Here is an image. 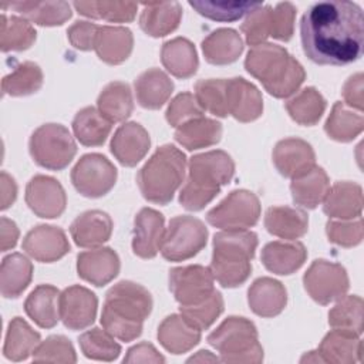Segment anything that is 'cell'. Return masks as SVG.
Returning a JSON list of instances; mask_svg holds the SVG:
<instances>
[{
    "mask_svg": "<svg viewBox=\"0 0 364 364\" xmlns=\"http://www.w3.org/2000/svg\"><path fill=\"white\" fill-rule=\"evenodd\" d=\"M304 54L320 65H346L363 54L364 17L353 1H321L301 17Z\"/></svg>",
    "mask_w": 364,
    "mask_h": 364,
    "instance_id": "obj_1",
    "label": "cell"
},
{
    "mask_svg": "<svg viewBox=\"0 0 364 364\" xmlns=\"http://www.w3.org/2000/svg\"><path fill=\"white\" fill-rule=\"evenodd\" d=\"M151 310V293L138 283L122 280L105 294L101 324L115 338L132 341L141 336L142 324Z\"/></svg>",
    "mask_w": 364,
    "mask_h": 364,
    "instance_id": "obj_2",
    "label": "cell"
},
{
    "mask_svg": "<svg viewBox=\"0 0 364 364\" xmlns=\"http://www.w3.org/2000/svg\"><path fill=\"white\" fill-rule=\"evenodd\" d=\"M245 68L276 98L293 95L306 78L303 65L286 48L272 43L252 47L246 55Z\"/></svg>",
    "mask_w": 364,
    "mask_h": 364,
    "instance_id": "obj_3",
    "label": "cell"
},
{
    "mask_svg": "<svg viewBox=\"0 0 364 364\" xmlns=\"http://www.w3.org/2000/svg\"><path fill=\"white\" fill-rule=\"evenodd\" d=\"M235 175V162L225 151L216 149L193 155L188 164V178L179 192V203L188 210L203 209Z\"/></svg>",
    "mask_w": 364,
    "mask_h": 364,
    "instance_id": "obj_4",
    "label": "cell"
},
{
    "mask_svg": "<svg viewBox=\"0 0 364 364\" xmlns=\"http://www.w3.org/2000/svg\"><path fill=\"white\" fill-rule=\"evenodd\" d=\"M257 247V235L250 230H222L213 236V253L209 270L226 289L243 284L252 272V259Z\"/></svg>",
    "mask_w": 364,
    "mask_h": 364,
    "instance_id": "obj_5",
    "label": "cell"
},
{
    "mask_svg": "<svg viewBox=\"0 0 364 364\" xmlns=\"http://www.w3.org/2000/svg\"><path fill=\"white\" fill-rule=\"evenodd\" d=\"M186 172V156L173 145L159 146L136 175L142 196L152 203L166 205L182 185Z\"/></svg>",
    "mask_w": 364,
    "mask_h": 364,
    "instance_id": "obj_6",
    "label": "cell"
},
{
    "mask_svg": "<svg viewBox=\"0 0 364 364\" xmlns=\"http://www.w3.org/2000/svg\"><path fill=\"white\" fill-rule=\"evenodd\" d=\"M208 343L219 351L223 363H260L263 360L256 326L245 317H228L208 336Z\"/></svg>",
    "mask_w": 364,
    "mask_h": 364,
    "instance_id": "obj_7",
    "label": "cell"
},
{
    "mask_svg": "<svg viewBox=\"0 0 364 364\" xmlns=\"http://www.w3.org/2000/svg\"><path fill=\"white\" fill-rule=\"evenodd\" d=\"M28 151L37 165L51 171H61L74 159L77 145L64 125L44 124L31 134Z\"/></svg>",
    "mask_w": 364,
    "mask_h": 364,
    "instance_id": "obj_8",
    "label": "cell"
},
{
    "mask_svg": "<svg viewBox=\"0 0 364 364\" xmlns=\"http://www.w3.org/2000/svg\"><path fill=\"white\" fill-rule=\"evenodd\" d=\"M208 240V229L193 216H175L165 229L161 255L169 262H183L196 256Z\"/></svg>",
    "mask_w": 364,
    "mask_h": 364,
    "instance_id": "obj_9",
    "label": "cell"
},
{
    "mask_svg": "<svg viewBox=\"0 0 364 364\" xmlns=\"http://www.w3.org/2000/svg\"><path fill=\"white\" fill-rule=\"evenodd\" d=\"M260 218L259 198L246 189L232 191L206 215L209 225L222 230H247Z\"/></svg>",
    "mask_w": 364,
    "mask_h": 364,
    "instance_id": "obj_10",
    "label": "cell"
},
{
    "mask_svg": "<svg viewBox=\"0 0 364 364\" xmlns=\"http://www.w3.org/2000/svg\"><path fill=\"white\" fill-rule=\"evenodd\" d=\"M117 168L101 154H87L78 159L71 171L75 191L85 198H101L115 185Z\"/></svg>",
    "mask_w": 364,
    "mask_h": 364,
    "instance_id": "obj_11",
    "label": "cell"
},
{
    "mask_svg": "<svg viewBox=\"0 0 364 364\" xmlns=\"http://www.w3.org/2000/svg\"><path fill=\"white\" fill-rule=\"evenodd\" d=\"M304 289L318 304H328L343 297L348 290L346 269L324 259L314 260L303 277Z\"/></svg>",
    "mask_w": 364,
    "mask_h": 364,
    "instance_id": "obj_12",
    "label": "cell"
},
{
    "mask_svg": "<svg viewBox=\"0 0 364 364\" xmlns=\"http://www.w3.org/2000/svg\"><path fill=\"white\" fill-rule=\"evenodd\" d=\"M213 276L209 267L189 264L169 270V290L181 306L196 304L213 291Z\"/></svg>",
    "mask_w": 364,
    "mask_h": 364,
    "instance_id": "obj_13",
    "label": "cell"
},
{
    "mask_svg": "<svg viewBox=\"0 0 364 364\" xmlns=\"http://www.w3.org/2000/svg\"><path fill=\"white\" fill-rule=\"evenodd\" d=\"M26 203L37 216L54 219L65 210L67 196L57 179L36 175L26 186Z\"/></svg>",
    "mask_w": 364,
    "mask_h": 364,
    "instance_id": "obj_14",
    "label": "cell"
},
{
    "mask_svg": "<svg viewBox=\"0 0 364 364\" xmlns=\"http://www.w3.org/2000/svg\"><path fill=\"white\" fill-rule=\"evenodd\" d=\"M363 344L360 336L341 330L333 328L330 333L324 336L318 348L316 351H310L300 361H323V363H354L361 361Z\"/></svg>",
    "mask_w": 364,
    "mask_h": 364,
    "instance_id": "obj_15",
    "label": "cell"
},
{
    "mask_svg": "<svg viewBox=\"0 0 364 364\" xmlns=\"http://www.w3.org/2000/svg\"><path fill=\"white\" fill-rule=\"evenodd\" d=\"M97 296L82 286H70L60 294V320L70 330L91 326L97 316Z\"/></svg>",
    "mask_w": 364,
    "mask_h": 364,
    "instance_id": "obj_16",
    "label": "cell"
},
{
    "mask_svg": "<svg viewBox=\"0 0 364 364\" xmlns=\"http://www.w3.org/2000/svg\"><path fill=\"white\" fill-rule=\"evenodd\" d=\"M23 250L37 262L53 263L70 252V243L63 229L38 225L24 236Z\"/></svg>",
    "mask_w": 364,
    "mask_h": 364,
    "instance_id": "obj_17",
    "label": "cell"
},
{
    "mask_svg": "<svg viewBox=\"0 0 364 364\" xmlns=\"http://www.w3.org/2000/svg\"><path fill=\"white\" fill-rule=\"evenodd\" d=\"M165 235L164 215L152 208H142L134 220L132 250L142 259H152L161 250Z\"/></svg>",
    "mask_w": 364,
    "mask_h": 364,
    "instance_id": "obj_18",
    "label": "cell"
},
{
    "mask_svg": "<svg viewBox=\"0 0 364 364\" xmlns=\"http://www.w3.org/2000/svg\"><path fill=\"white\" fill-rule=\"evenodd\" d=\"M273 164L280 175L294 179L316 165V155L309 142L300 138H286L276 144Z\"/></svg>",
    "mask_w": 364,
    "mask_h": 364,
    "instance_id": "obj_19",
    "label": "cell"
},
{
    "mask_svg": "<svg viewBox=\"0 0 364 364\" xmlns=\"http://www.w3.org/2000/svg\"><path fill=\"white\" fill-rule=\"evenodd\" d=\"M119 257L111 247H94L77 256L78 276L98 287L114 280L119 273Z\"/></svg>",
    "mask_w": 364,
    "mask_h": 364,
    "instance_id": "obj_20",
    "label": "cell"
},
{
    "mask_svg": "<svg viewBox=\"0 0 364 364\" xmlns=\"http://www.w3.org/2000/svg\"><path fill=\"white\" fill-rule=\"evenodd\" d=\"M228 114L240 122L257 119L263 112L260 91L242 77L226 80Z\"/></svg>",
    "mask_w": 364,
    "mask_h": 364,
    "instance_id": "obj_21",
    "label": "cell"
},
{
    "mask_svg": "<svg viewBox=\"0 0 364 364\" xmlns=\"http://www.w3.org/2000/svg\"><path fill=\"white\" fill-rule=\"evenodd\" d=\"M151 145L148 131L138 122H125L111 139V152L124 166H135L146 155Z\"/></svg>",
    "mask_w": 364,
    "mask_h": 364,
    "instance_id": "obj_22",
    "label": "cell"
},
{
    "mask_svg": "<svg viewBox=\"0 0 364 364\" xmlns=\"http://www.w3.org/2000/svg\"><path fill=\"white\" fill-rule=\"evenodd\" d=\"M112 228V219L108 213L92 209L81 213L73 220L70 235L77 246L94 249L100 247L111 237Z\"/></svg>",
    "mask_w": 364,
    "mask_h": 364,
    "instance_id": "obj_23",
    "label": "cell"
},
{
    "mask_svg": "<svg viewBox=\"0 0 364 364\" xmlns=\"http://www.w3.org/2000/svg\"><path fill=\"white\" fill-rule=\"evenodd\" d=\"M307 257V250L297 240H274L267 243L262 250L263 266L274 273L287 276L299 270Z\"/></svg>",
    "mask_w": 364,
    "mask_h": 364,
    "instance_id": "obj_24",
    "label": "cell"
},
{
    "mask_svg": "<svg viewBox=\"0 0 364 364\" xmlns=\"http://www.w3.org/2000/svg\"><path fill=\"white\" fill-rule=\"evenodd\" d=\"M247 301L255 314L274 317L284 310L287 293L280 282L272 277H259L247 290Z\"/></svg>",
    "mask_w": 364,
    "mask_h": 364,
    "instance_id": "obj_25",
    "label": "cell"
},
{
    "mask_svg": "<svg viewBox=\"0 0 364 364\" xmlns=\"http://www.w3.org/2000/svg\"><path fill=\"white\" fill-rule=\"evenodd\" d=\"M363 191L354 182H337L323 200V210L331 219H355L361 216Z\"/></svg>",
    "mask_w": 364,
    "mask_h": 364,
    "instance_id": "obj_26",
    "label": "cell"
},
{
    "mask_svg": "<svg viewBox=\"0 0 364 364\" xmlns=\"http://www.w3.org/2000/svg\"><path fill=\"white\" fill-rule=\"evenodd\" d=\"M158 340L169 353L182 354L199 343L200 330L182 314H171L159 324Z\"/></svg>",
    "mask_w": 364,
    "mask_h": 364,
    "instance_id": "obj_27",
    "label": "cell"
},
{
    "mask_svg": "<svg viewBox=\"0 0 364 364\" xmlns=\"http://www.w3.org/2000/svg\"><path fill=\"white\" fill-rule=\"evenodd\" d=\"M182 7L178 1L142 3L139 26L151 37H165L181 23Z\"/></svg>",
    "mask_w": 364,
    "mask_h": 364,
    "instance_id": "obj_28",
    "label": "cell"
},
{
    "mask_svg": "<svg viewBox=\"0 0 364 364\" xmlns=\"http://www.w3.org/2000/svg\"><path fill=\"white\" fill-rule=\"evenodd\" d=\"M134 46L132 33L122 26H100L94 50L100 60L115 65L124 63Z\"/></svg>",
    "mask_w": 364,
    "mask_h": 364,
    "instance_id": "obj_29",
    "label": "cell"
},
{
    "mask_svg": "<svg viewBox=\"0 0 364 364\" xmlns=\"http://www.w3.org/2000/svg\"><path fill=\"white\" fill-rule=\"evenodd\" d=\"M60 291L51 284L37 286L26 299V314L41 328H53L60 320Z\"/></svg>",
    "mask_w": 364,
    "mask_h": 364,
    "instance_id": "obj_30",
    "label": "cell"
},
{
    "mask_svg": "<svg viewBox=\"0 0 364 364\" xmlns=\"http://www.w3.org/2000/svg\"><path fill=\"white\" fill-rule=\"evenodd\" d=\"M136 101L142 108L158 109L171 97L173 82L159 68H149L144 71L134 82Z\"/></svg>",
    "mask_w": 364,
    "mask_h": 364,
    "instance_id": "obj_31",
    "label": "cell"
},
{
    "mask_svg": "<svg viewBox=\"0 0 364 364\" xmlns=\"http://www.w3.org/2000/svg\"><path fill=\"white\" fill-rule=\"evenodd\" d=\"M264 228L273 236L284 240H296L309 229V218L304 210L290 206H272L264 213Z\"/></svg>",
    "mask_w": 364,
    "mask_h": 364,
    "instance_id": "obj_32",
    "label": "cell"
},
{
    "mask_svg": "<svg viewBox=\"0 0 364 364\" xmlns=\"http://www.w3.org/2000/svg\"><path fill=\"white\" fill-rule=\"evenodd\" d=\"M1 7H9L27 21L46 27L61 26L71 17V7L67 1H14L4 3Z\"/></svg>",
    "mask_w": 364,
    "mask_h": 364,
    "instance_id": "obj_33",
    "label": "cell"
},
{
    "mask_svg": "<svg viewBox=\"0 0 364 364\" xmlns=\"http://www.w3.org/2000/svg\"><path fill=\"white\" fill-rule=\"evenodd\" d=\"M330 188L327 173L320 166H313L306 173L291 179L290 191L293 202L304 209L317 208L326 198Z\"/></svg>",
    "mask_w": 364,
    "mask_h": 364,
    "instance_id": "obj_34",
    "label": "cell"
},
{
    "mask_svg": "<svg viewBox=\"0 0 364 364\" xmlns=\"http://www.w3.org/2000/svg\"><path fill=\"white\" fill-rule=\"evenodd\" d=\"M205 60L213 65H226L235 63L242 51L243 41L233 28H218L202 41Z\"/></svg>",
    "mask_w": 364,
    "mask_h": 364,
    "instance_id": "obj_35",
    "label": "cell"
},
{
    "mask_svg": "<svg viewBox=\"0 0 364 364\" xmlns=\"http://www.w3.org/2000/svg\"><path fill=\"white\" fill-rule=\"evenodd\" d=\"M161 61L176 78H189L198 70V54L195 46L183 37H176L166 41L161 50Z\"/></svg>",
    "mask_w": 364,
    "mask_h": 364,
    "instance_id": "obj_36",
    "label": "cell"
},
{
    "mask_svg": "<svg viewBox=\"0 0 364 364\" xmlns=\"http://www.w3.org/2000/svg\"><path fill=\"white\" fill-rule=\"evenodd\" d=\"M220 136L222 124L203 115L183 122L175 131L176 142L188 151L212 146L220 141Z\"/></svg>",
    "mask_w": 364,
    "mask_h": 364,
    "instance_id": "obj_37",
    "label": "cell"
},
{
    "mask_svg": "<svg viewBox=\"0 0 364 364\" xmlns=\"http://www.w3.org/2000/svg\"><path fill=\"white\" fill-rule=\"evenodd\" d=\"M33 264L21 253L6 256L0 266V291L6 299L18 297L30 284Z\"/></svg>",
    "mask_w": 364,
    "mask_h": 364,
    "instance_id": "obj_38",
    "label": "cell"
},
{
    "mask_svg": "<svg viewBox=\"0 0 364 364\" xmlns=\"http://www.w3.org/2000/svg\"><path fill=\"white\" fill-rule=\"evenodd\" d=\"M97 108L112 124L125 121L134 109L129 85L122 81H112L107 84L98 95Z\"/></svg>",
    "mask_w": 364,
    "mask_h": 364,
    "instance_id": "obj_39",
    "label": "cell"
},
{
    "mask_svg": "<svg viewBox=\"0 0 364 364\" xmlns=\"http://www.w3.org/2000/svg\"><path fill=\"white\" fill-rule=\"evenodd\" d=\"M111 127L112 122L94 107L80 109L73 119L74 136L85 146L102 145L111 132Z\"/></svg>",
    "mask_w": 364,
    "mask_h": 364,
    "instance_id": "obj_40",
    "label": "cell"
},
{
    "mask_svg": "<svg viewBox=\"0 0 364 364\" xmlns=\"http://www.w3.org/2000/svg\"><path fill=\"white\" fill-rule=\"evenodd\" d=\"M40 343V334L26 320L14 317L7 328L3 354L11 361H23L33 355Z\"/></svg>",
    "mask_w": 364,
    "mask_h": 364,
    "instance_id": "obj_41",
    "label": "cell"
},
{
    "mask_svg": "<svg viewBox=\"0 0 364 364\" xmlns=\"http://www.w3.org/2000/svg\"><path fill=\"white\" fill-rule=\"evenodd\" d=\"M363 127L364 119L361 112H354L346 104L336 102L326 121L324 131L334 141L350 142L361 134Z\"/></svg>",
    "mask_w": 364,
    "mask_h": 364,
    "instance_id": "obj_42",
    "label": "cell"
},
{
    "mask_svg": "<svg viewBox=\"0 0 364 364\" xmlns=\"http://www.w3.org/2000/svg\"><path fill=\"white\" fill-rule=\"evenodd\" d=\"M286 109L293 121L311 127L321 118L326 109V100L316 88L307 87L286 102Z\"/></svg>",
    "mask_w": 364,
    "mask_h": 364,
    "instance_id": "obj_43",
    "label": "cell"
},
{
    "mask_svg": "<svg viewBox=\"0 0 364 364\" xmlns=\"http://www.w3.org/2000/svg\"><path fill=\"white\" fill-rule=\"evenodd\" d=\"M73 6L81 16L109 23H129L138 10L134 1H75Z\"/></svg>",
    "mask_w": 364,
    "mask_h": 364,
    "instance_id": "obj_44",
    "label": "cell"
},
{
    "mask_svg": "<svg viewBox=\"0 0 364 364\" xmlns=\"http://www.w3.org/2000/svg\"><path fill=\"white\" fill-rule=\"evenodd\" d=\"M43 85V71L31 61H24L14 67L1 81V91L6 95L23 97L37 92Z\"/></svg>",
    "mask_w": 364,
    "mask_h": 364,
    "instance_id": "obj_45",
    "label": "cell"
},
{
    "mask_svg": "<svg viewBox=\"0 0 364 364\" xmlns=\"http://www.w3.org/2000/svg\"><path fill=\"white\" fill-rule=\"evenodd\" d=\"M36 30L30 21L18 16H1L0 28V47L3 53L23 51L33 46L36 41Z\"/></svg>",
    "mask_w": 364,
    "mask_h": 364,
    "instance_id": "obj_46",
    "label": "cell"
},
{
    "mask_svg": "<svg viewBox=\"0 0 364 364\" xmlns=\"http://www.w3.org/2000/svg\"><path fill=\"white\" fill-rule=\"evenodd\" d=\"M105 328L94 327L82 333L78 338L80 348L87 358L100 361H114L121 353V346Z\"/></svg>",
    "mask_w": 364,
    "mask_h": 364,
    "instance_id": "obj_47",
    "label": "cell"
},
{
    "mask_svg": "<svg viewBox=\"0 0 364 364\" xmlns=\"http://www.w3.org/2000/svg\"><path fill=\"white\" fill-rule=\"evenodd\" d=\"M328 324L333 328L363 333V299L358 296H343L328 313Z\"/></svg>",
    "mask_w": 364,
    "mask_h": 364,
    "instance_id": "obj_48",
    "label": "cell"
},
{
    "mask_svg": "<svg viewBox=\"0 0 364 364\" xmlns=\"http://www.w3.org/2000/svg\"><path fill=\"white\" fill-rule=\"evenodd\" d=\"M195 98L202 111L220 118L229 115L226 107V80L209 78L198 81L195 84Z\"/></svg>",
    "mask_w": 364,
    "mask_h": 364,
    "instance_id": "obj_49",
    "label": "cell"
},
{
    "mask_svg": "<svg viewBox=\"0 0 364 364\" xmlns=\"http://www.w3.org/2000/svg\"><path fill=\"white\" fill-rule=\"evenodd\" d=\"M260 4L262 3L250 1H189V6L200 16L216 21H236L257 9Z\"/></svg>",
    "mask_w": 364,
    "mask_h": 364,
    "instance_id": "obj_50",
    "label": "cell"
},
{
    "mask_svg": "<svg viewBox=\"0 0 364 364\" xmlns=\"http://www.w3.org/2000/svg\"><path fill=\"white\" fill-rule=\"evenodd\" d=\"M179 311L188 321L202 331L210 327L223 311V297L218 290H215L208 299L196 304L181 306Z\"/></svg>",
    "mask_w": 364,
    "mask_h": 364,
    "instance_id": "obj_51",
    "label": "cell"
},
{
    "mask_svg": "<svg viewBox=\"0 0 364 364\" xmlns=\"http://www.w3.org/2000/svg\"><path fill=\"white\" fill-rule=\"evenodd\" d=\"M272 6L260 4L257 9L246 14L245 21L240 26L242 33L246 37L247 44L257 46L266 43L272 31Z\"/></svg>",
    "mask_w": 364,
    "mask_h": 364,
    "instance_id": "obj_52",
    "label": "cell"
},
{
    "mask_svg": "<svg viewBox=\"0 0 364 364\" xmlns=\"http://www.w3.org/2000/svg\"><path fill=\"white\" fill-rule=\"evenodd\" d=\"M326 232L328 240L343 246L353 247L363 240V219L361 216L355 219H331L326 225Z\"/></svg>",
    "mask_w": 364,
    "mask_h": 364,
    "instance_id": "obj_53",
    "label": "cell"
},
{
    "mask_svg": "<svg viewBox=\"0 0 364 364\" xmlns=\"http://www.w3.org/2000/svg\"><path fill=\"white\" fill-rule=\"evenodd\" d=\"M34 361L51 363H75L77 355L73 344L64 336H50L41 341L33 353Z\"/></svg>",
    "mask_w": 364,
    "mask_h": 364,
    "instance_id": "obj_54",
    "label": "cell"
},
{
    "mask_svg": "<svg viewBox=\"0 0 364 364\" xmlns=\"http://www.w3.org/2000/svg\"><path fill=\"white\" fill-rule=\"evenodd\" d=\"M203 111L202 108L198 105L196 98L193 94L191 92H182L179 95H176L168 109H166V121L169 122V125L178 128L179 125H182L183 122L196 118V117H202Z\"/></svg>",
    "mask_w": 364,
    "mask_h": 364,
    "instance_id": "obj_55",
    "label": "cell"
},
{
    "mask_svg": "<svg viewBox=\"0 0 364 364\" xmlns=\"http://www.w3.org/2000/svg\"><path fill=\"white\" fill-rule=\"evenodd\" d=\"M294 18L296 7L291 3H277L272 10L270 37L280 41H289L294 31Z\"/></svg>",
    "mask_w": 364,
    "mask_h": 364,
    "instance_id": "obj_56",
    "label": "cell"
},
{
    "mask_svg": "<svg viewBox=\"0 0 364 364\" xmlns=\"http://www.w3.org/2000/svg\"><path fill=\"white\" fill-rule=\"evenodd\" d=\"M100 26L91 21H75L68 30L67 36L73 47L81 51L94 50Z\"/></svg>",
    "mask_w": 364,
    "mask_h": 364,
    "instance_id": "obj_57",
    "label": "cell"
},
{
    "mask_svg": "<svg viewBox=\"0 0 364 364\" xmlns=\"http://www.w3.org/2000/svg\"><path fill=\"white\" fill-rule=\"evenodd\" d=\"M343 98L347 107L363 111V74L357 73L351 75L343 87Z\"/></svg>",
    "mask_w": 364,
    "mask_h": 364,
    "instance_id": "obj_58",
    "label": "cell"
},
{
    "mask_svg": "<svg viewBox=\"0 0 364 364\" xmlns=\"http://www.w3.org/2000/svg\"><path fill=\"white\" fill-rule=\"evenodd\" d=\"M124 363H165V358L149 343H139L128 350Z\"/></svg>",
    "mask_w": 364,
    "mask_h": 364,
    "instance_id": "obj_59",
    "label": "cell"
},
{
    "mask_svg": "<svg viewBox=\"0 0 364 364\" xmlns=\"http://www.w3.org/2000/svg\"><path fill=\"white\" fill-rule=\"evenodd\" d=\"M17 239H18L17 225L13 220L3 216L0 219V249H1V252H7V250L13 249L17 243Z\"/></svg>",
    "mask_w": 364,
    "mask_h": 364,
    "instance_id": "obj_60",
    "label": "cell"
},
{
    "mask_svg": "<svg viewBox=\"0 0 364 364\" xmlns=\"http://www.w3.org/2000/svg\"><path fill=\"white\" fill-rule=\"evenodd\" d=\"M0 182H1L0 183L1 185V210H6L14 203L17 198V185L14 179L4 171L1 172Z\"/></svg>",
    "mask_w": 364,
    "mask_h": 364,
    "instance_id": "obj_61",
    "label": "cell"
},
{
    "mask_svg": "<svg viewBox=\"0 0 364 364\" xmlns=\"http://www.w3.org/2000/svg\"><path fill=\"white\" fill-rule=\"evenodd\" d=\"M193 361H220V358L212 355L209 351L202 350V351H199L196 355H193V357H191V358L188 360V363H193Z\"/></svg>",
    "mask_w": 364,
    "mask_h": 364,
    "instance_id": "obj_62",
    "label": "cell"
}]
</instances>
